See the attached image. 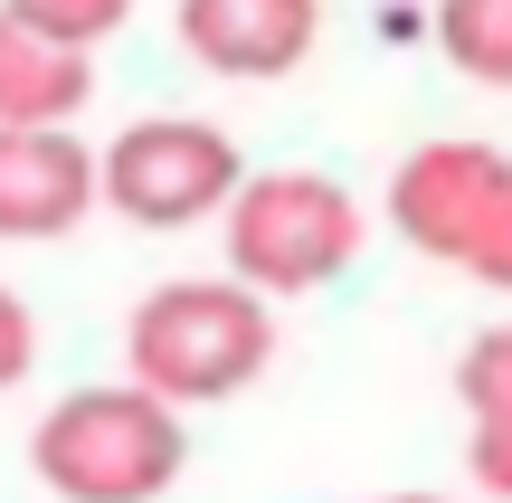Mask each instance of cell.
Here are the masks:
<instances>
[{
    "instance_id": "6da1fadb",
    "label": "cell",
    "mask_w": 512,
    "mask_h": 503,
    "mask_svg": "<svg viewBox=\"0 0 512 503\" xmlns=\"http://www.w3.org/2000/svg\"><path fill=\"white\" fill-rule=\"evenodd\" d=\"M266 361H275V314L238 276H162L124 323V380H143L181 418L256 390Z\"/></svg>"
},
{
    "instance_id": "7a4b0ae2",
    "label": "cell",
    "mask_w": 512,
    "mask_h": 503,
    "mask_svg": "<svg viewBox=\"0 0 512 503\" xmlns=\"http://www.w3.org/2000/svg\"><path fill=\"white\" fill-rule=\"evenodd\" d=\"M190 466V428L143 380H95L67 390L29 437V475L57 503H162Z\"/></svg>"
},
{
    "instance_id": "3957f363",
    "label": "cell",
    "mask_w": 512,
    "mask_h": 503,
    "mask_svg": "<svg viewBox=\"0 0 512 503\" xmlns=\"http://www.w3.org/2000/svg\"><path fill=\"white\" fill-rule=\"evenodd\" d=\"M370 247V209L351 200L332 171H238L219 209V257L228 276L256 285L266 304L323 295L332 276H351Z\"/></svg>"
},
{
    "instance_id": "277c9868",
    "label": "cell",
    "mask_w": 512,
    "mask_h": 503,
    "mask_svg": "<svg viewBox=\"0 0 512 503\" xmlns=\"http://www.w3.org/2000/svg\"><path fill=\"white\" fill-rule=\"evenodd\" d=\"M247 152L209 114H143L95 152V209L133 228H209L238 190Z\"/></svg>"
},
{
    "instance_id": "5b68a950",
    "label": "cell",
    "mask_w": 512,
    "mask_h": 503,
    "mask_svg": "<svg viewBox=\"0 0 512 503\" xmlns=\"http://www.w3.org/2000/svg\"><path fill=\"white\" fill-rule=\"evenodd\" d=\"M503 181H512V152H503V143L437 133V143H418L399 171H389V200H380V209H389V238L418 247V257H437V266H456Z\"/></svg>"
},
{
    "instance_id": "8992f818",
    "label": "cell",
    "mask_w": 512,
    "mask_h": 503,
    "mask_svg": "<svg viewBox=\"0 0 512 503\" xmlns=\"http://www.w3.org/2000/svg\"><path fill=\"white\" fill-rule=\"evenodd\" d=\"M95 219V143L76 124H0V238L57 247Z\"/></svg>"
},
{
    "instance_id": "52a82bcc",
    "label": "cell",
    "mask_w": 512,
    "mask_h": 503,
    "mask_svg": "<svg viewBox=\"0 0 512 503\" xmlns=\"http://www.w3.org/2000/svg\"><path fill=\"white\" fill-rule=\"evenodd\" d=\"M181 48L228 86H275L313 57L323 38V0H181L171 10Z\"/></svg>"
},
{
    "instance_id": "ba28073f",
    "label": "cell",
    "mask_w": 512,
    "mask_h": 503,
    "mask_svg": "<svg viewBox=\"0 0 512 503\" xmlns=\"http://www.w3.org/2000/svg\"><path fill=\"white\" fill-rule=\"evenodd\" d=\"M86 95H95V48L29 29L0 0V124H76Z\"/></svg>"
},
{
    "instance_id": "9c48e42d",
    "label": "cell",
    "mask_w": 512,
    "mask_h": 503,
    "mask_svg": "<svg viewBox=\"0 0 512 503\" xmlns=\"http://www.w3.org/2000/svg\"><path fill=\"white\" fill-rule=\"evenodd\" d=\"M456 399H465V466L475 485L512 503V323H484L456 352Z\"/></svg>"
},
{
    "instance_id": "30bf717a",
    "label": "cell",
    "mask_w": 512,
    "mask_h": 503,
    "mask_svg": "<svg viewBox=\"0 0 512 503\" xmlns=\"http://www.w3.org/2000/svg\"><path fill=\"white\" fill-rule=\"evenodd\" d=\"M437 48L475 86H512V0H437Z\"/></svg>"
},
{
    "instance_id": "8fae6325",
    "label": "cell",
    "mask_w": 512,
    "mask_h": 503,
    "mask_svg": "<svg viewBox=\"0 0 512 503\" xmlns=\"http://www.w3.org/2000/svg\"><path fill=\"white\" fill-rule=\"evenodd\" d=\"M29 29H48V38H67V48H105V38H124V19H133V0H10Z\"/></svg>"
},
{
    "instance_id": "7c38bea8",
    "label": "cell",
    "mask_w": 512,
    "mask_h": 503,
    "mask_svg": "<svg viewBox=\"0 0 512 503\" xmlns=\"http://www.w3.org/2000/svg\"><path fill=\"white\" fill-rule=\"evenodd\" d=\"M465 276H475V285H494V295H512V181L494 190V209H484V219H475V238H465Z\"/></svg>"
},
{
    "instance_id": "4fadbf2b",
    "label": "cell",
    "mask_w": 512,
    "mask_h": 503,
    "mask_svg": "<svg viewBox=\"0 0 512 503\" xmlns=\"http://www.w3.org/2000/svg\"><path fill=\"white\" fill-rule=\"evenodd\" d=\"M29 371H38V314L19 285H0V390H19Z\"/></svg>"
},
{
    "instance_id": "5bb4252c",
    "label": "cell",
    "mask_w": 512,
    "mask_h": 503,
    "mask_svg": "<svg viewBox=\"0 0 512 503\" xmlns=\"http://www.w3.org/2000/svg\"><path fill=\"white\" fill-rule=\"evenodd\" d=\"M389 503H446V494H389Z\"/></svg>"
}]
</instances>
